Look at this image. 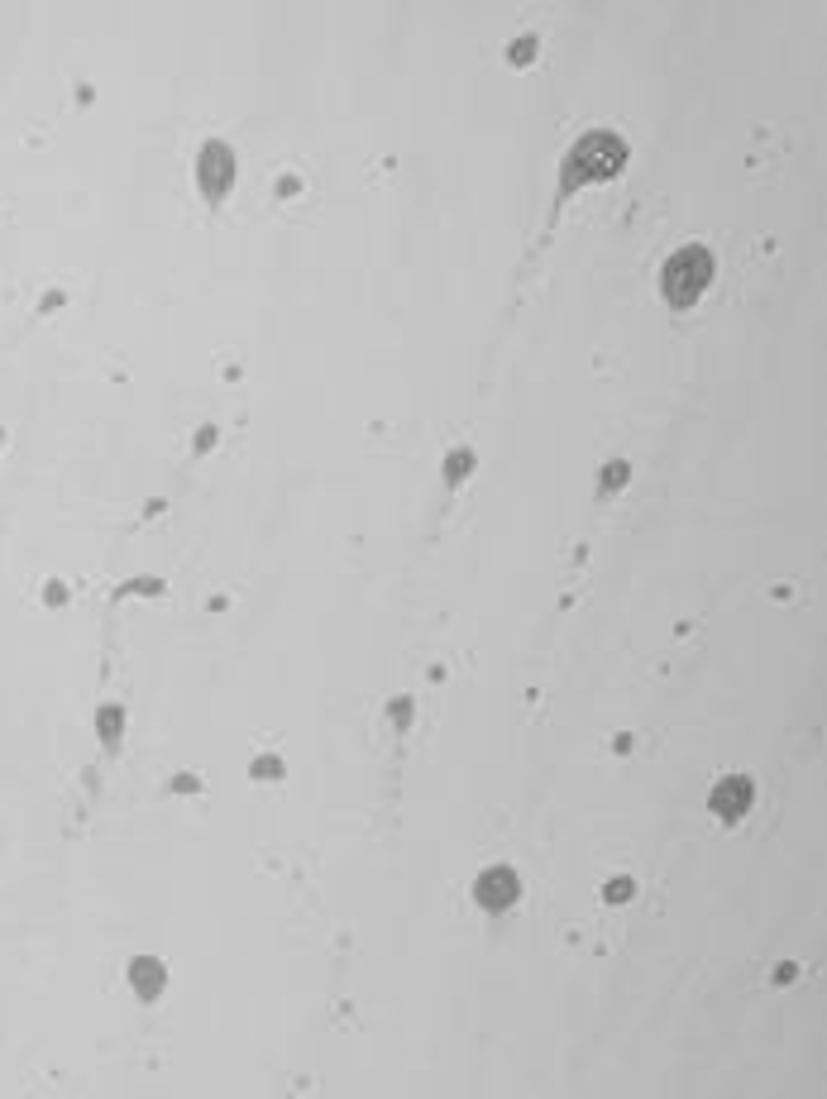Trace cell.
<instances>
[{"mask_svg": "<svg viewBox=\"0 0 827 1099\" xmlns=\"http://www.w3.org/2000/svg\"><path fill=\"white\" fill-rule=\"evenodd\" d=\"M622 163H627V144H622L617 134H608V130L588 134L565 158V187L574 192V187H584V182H608V177L622 173Z\"/></svg>", "mask_w": 827, "mask_h": 1099, "instance_id": "1", "label": "cell"}, {"mask_svg": "<svg viewBox=\"0 0 827 1099\" xmlns=\"http://www.w3.org/2000/svg\"><path fill=\"white\" fill-rule=\"evenodd\" d=\"M708 282H713V254L698 249V244L679 249L675 259L665 263V273H660V287H665V302L670 306H694Z\"/></svg>", "mask_w": 827, "mask_h": 1099, "instance_id": "2", "label": "cell"}, {"mask_svg": "<svg viewBox=\"0 0 827 1099\" xmlns=\"http://www.w3.org/2000/svg\"><path fill=\"white\" fill-rule=\"evenodd\" d=\"M708 808L727 822L746 818V808H751V779H722L718 789H713V798H708Z\"/></svg>", "mask_w": 827, "mask_h": 1099, "instance_id": "3", "label": "cell"}, {"mask_svg": "<svg viewBox=\"0 0 827 1099\" xmlns=\"http://www.w3.org/2000/svg\"><path fill=\"white\" fill-rule=\"evenodd\" d=\"M474 894H479V904H483V908H493V913H498V908H507L512 899H517V875L498 865V870H488V875H483V880L474 884Z\"/></svg>", "mask_w": 827, "mask_h": 1099, "instance_id": "4", "label": "cell"}, {"mask_svg": "<svg viewBox=\"0 0 827 1099\" xmlns=\"http://www.w3.org/2000/svg\"><path fill=\"white\" fill-rule=\"evenodd\" d=\"M201 182H206V196H211V201L225 196V182H230V153L220 149V144H211L206 158H201Z\"/></svg>", "mask_w": 827, "mask_h": 1099, "instance_id": "5", "label": "cell"}, {"mask_svg": "<svg viewBox=\"0 0 827 1099\" xmlns=\"http://www.w3.org/2000/svg\"><path fill=\"white\" fill-rule=\"evenodd\" d=\"M134 985H139L144 999H153V994L163 990V966H153V961H134Z\"/></svg>", "mask_w": 827, "mask_h": 1099, "instance_id": "6", "label": "cell"}, {"mask_svg": "<svg viewBox=\"0 0 827 1099\" xmlns=\"http://www.w3.org/2000/svg\"><path fill=\"white\" fill-rule=\"evenodd\" d=\"M632 894V880H617V884H608V899L617 904V899H627Z\"/></svg>", "mask_w": 827, "mask_h": 1099, "instance_id": "7", "label": "cell"}]
</instances>
